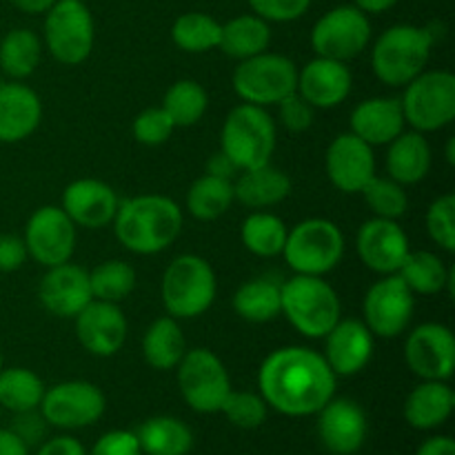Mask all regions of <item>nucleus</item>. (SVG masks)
Instances as JSON below:
<instances>
[{
  "instance_id": "9b49d317",
  "label": "nucleus",
  "mask_w": 455,
  "mask_h": 455,
  "mask_svg": "<svg viewBox=\"0 0 455 455\" xmlns=\"http://www.w3.org/2000/svg\"><path fill=\"white\" fill-rule=\"evenodd\" d=\"M96 40L92 12L84 3L56 0L44 18V43L49 53L62 65H80L89 58Z\"/></svg>"
},
{
  "instance_id": "680f3d73",
  "label": "nucleus",
  "mask_w": 455,
  "mask_h": 455,
  "mask_svg": "<svg viewBox=\"0 0 455 455\" xmlns=\"http://www.w3.org/2000/svg\"><path fill=\"white\" fill-rule=\"evenodd\" d=\"M76 3H84V0H76Z\"/></svg>"
},
{
  "instance_id": "b1692460",
  "label": "nucleus",
  "mask_w": 455,
  "mask_h": 455,
  "mask_svg": "<svg viewBox=\"0 0 455 455\" xmlns=\"http://www.w3.org/2000/svg\"><path fill=\"white\" fill-rule=\"evenodd\" d=\"M373 333L363 320H338L324 336V360L336 376H355L373 358Z\"/></svg>"
},
{
  "instance_id": "72a5a7b5",
  "label": "nucleus",
  "mask_w": 455,
  "mask_h": 455,
  "mask_svg": "<svg viewBox=\"0 0 455 455\" xmlns=\"http://www.w3.org/2000/svg\"><path fill=\"white\" fill-rule=\"evenodd\" d=\"M235 203L234 180L204 173L187 191V209L196 220L212 222L225 216Z\"/></svg>"
},
{
  "instance_id": "c03bdc74",
  "label": "nucleus",
  "mask_w": 455,
  "mask_h": 455,
  "mask_svg": "<svg viewBox=\"0 0 455 455\" xmlns=\"http://www.w3.org/2000/svg\"><path fill=\"white\" fill-rule=\"evenodd\" d=\"M427 231L444 251H455V196L443 194L427 209Z\"/></svg>"
},
{
  "instance_id": "2eb2a0df",
  "label": "nucleus",
  "mask_w": 455,
  "mask_h": 455,
  "mask_svg": "<svg viewBox=\"0 0 455 455\" xmlns=\"http://www.w3.org/2000/svg\"><path fill=\"white\" fill-rule=\"evenodd\" d=\"M22 240L29 258L49 269L71 260L76 249V225L62 207L47 204L31 213Z\"/></svg>"
},
{
  "instance_id": "6ab92c4d",
  "label": "nucleus",
  "mask_w": 455,
  "mask_h": 455,
  "mask_svg": "<svg viewBox=\"0 0 455 455\" xmlns=\"http://www.w3.org/2000/svg\"><path fill=\"white\" fill-rule=\"evenodd\" d=\"M318 438L333 455H354L363 449L369 434L367 413L358 403L331 398L318 413Z\"/></svg>"
},
{
  "instance_id": "a18cd8bd",
  "label": "nucleus",
  "mask_w": 455,
  "mask_h": 455,
  "mask_svg": "<svg viewBox=\"0 0 455 455\" xmlns=\"http://www.w3.org/2000/svg\"><path fill=\"white\" fill-rule=\"evenodd\" d=\"M176 124L167 116L163 107H149V109L140 111L133 120V138L145 147H158L172 138Z\"/></svg>"
},
{
  "instance_id": "39448f33",
  "label": "nucleus",
  "mask_w": 455,
  "mask_h": 455,
  "mask_svg": "<svg viewBox=\"0 0 455 455\" xmlns=\"http://www.w3.org/2000/svg\"><path fill=\"white\" fill-rule=\"evenodd\" d=\"M218 293L213 267L196 253L173 258L163 274L160 298L167 315L176 320L200 318L212 309Z\"/></svg>"
},
{
  "instance_id": "603ef678",
  "label": "nucleus",
  "mask_w": 455,
  "mask_h": 455,
  "mask_svg": "<svg viewBox=\"0 0 455 455\" xmlns=\"http://www.w3.org/2000/svg\"><path fill=\"white\" fill-rule=\"evenodd\" d=\"M36 455H87V449L71 435H56L52 440H44Z\"/></svg>"
},
{
  "instance_id": "a211bd4d",
  "label": "nucleus",
  "mask_w": 455,
  "mask_h": 455,
  "mask_svg": "<svg viewBox=\"0 0 455 455\" xmlns=\"http://www.w3.org/2000/svg\"><path fill=\"white\" fill-rule=\"evenodd\" d=\"M324 172L329 182L342 194H360L376 176L373 147L360 140L351 132L340 133L331 140L324 154Z\"/></svg>"
},
{
  "instance_id": "f704fd0d",
  "label": "nucleus",
  "mask_w": 455,
  "mask_h": 455,
  "mask_svg": "<svg viewBox=\"0 0 455 455\" xmlns=\"http://www.w3.org/2000/svg\"><path fill=\"white\" fill-rule=\"evenodd\" d=\"M234 311L253 324L271 323L280 315V284L269 278H253L240 284L234 293Z\"/></svg>"
},
{
  "instance_id": "7ed1b4c3",
  "label": "nucleus",
  "mask_w": 455,
  "mask_h": 455,
  "mask_svg": "<svg viewBox=\"0 0 455 455\" xmlns=\"http://www.w3.org/2000/svg\"><path fill=\"white\" fill-rule=\"evenodd\" d=\"M280 314L305 338L327 336L342 315L340 298L323 275H300L280 284Z\"/></svg>"
},
{
  "instance_id": "4be33fe9",
  "label": "nucleus",
  "mask_w": 455,
  "mask_h": 455,
  "mask_svg": "<svg viewBox=\"0 0 455 455\" xmlns=\"http://www.w3.org/2000/svg\"><path fill=\"white\" fill-rule=\"evenodd\" d=\"M118 204L120 200L114 187L96 178H80L65 187L60 207L76 227L102 229L114 222Z\"/></svg>"
},
{
  "instance_id": "4c0bfd02",
  "label": "nucleus",
  "mask_w": 455,
  "mask_h": 455,
  "mask_svg": "<svg viewBox=\"0 0 455 455\" xmlns=\"http://www.w3.org/2000/svg\"><path fill=\"white\" fill-rule=\"evenodd\" d=\"M47 391L38 373L25 367L0 369V409L12 413L34 411Z\"/></svg>"
},
{
  "instance_id": "6e6552de",
  "label": "nucleus",
  "mask_w": 455,
  "mask_h": 455,
  "mask_svg": "<svg viewBox=\"0 0 455 455\" xmlns=\"http://www.w3.org/2000/svg\"><path fill=\"white\" fill-rule=\"evenodd\" d=\"M400 107L413 132H440L455 118V76L444 69L422 71L404 84Z\"/></svg>"
},
{
  "instance_id": "473e14b6",
  "label": "nucleus",
  "mask_w": 455,
  "mask_h": 455,
  "mask_svg": "<svg viewBox=\"0 0 455 455\" xmlns=\"http://www.w3.org/2000/svg\"><path fill=\"white\" fill-rule=\"evenodd\" d=\"M398 275L413 293H420V296H435V293H443L444 289L449 291V296H453L455 269H449L431 251H409L403 267L398 269Z\"/></svg>"
},
{
  "instance_id": "2f4dec72",
  "label": "nucleus",
  "mask_w": 455,
  "mask_h": 455,
  "mask_svg": "<svg viewBox=\"0 0 455 455\" xmlns=\"http://www.w3.org/2000/svg\"><path fill=\"white\" fill-rule=\"evenodd\" d=\"M142 455H189L194 434L182 420L172 416H154L133 431Z\"/></svg>"
},
{
  "instance_id": "4468645a",
  "label": "nucleus",
  "mask_w": 455,
  "mask_h": 455,
  "mask_svg": "<svg viewBox=\"0 0 455 455\" xmlns=\"http://www.w3.org/2000/svg\"><path fill=\"white\" fill-rule=\"evenodd\" d=\"M371 40V22L358 7H336L318 18L311 31V47L315 56L331 60H354Z\"/></svg>"
},
{
  "instance_id": "a19ab883",
  "label": "nucleus",
  "mask_w": 455,
  "mask_h": 455,
  "mask_svg": "<svg viewBox=\"0 0 455 455\" xmlns=\"http://www.w3.org/2000/svg\"><path fill=\"white\" fill-rule=\"evenodd\" d=\"M93 300L120 305L136 289V269L124 260H105L89 271Z\"/></svg>"
},
{
  "instance_id": "e2e57ef3",
  "label": "nucleus",
  "mask_w": 455,
  "mask_h": 455,
  "mask_svg": "<svg viewBox=\"0 0 455 455\" xmlns=\"http://www.w3.org/2000/svg\"><path fill=\"white\" fill-rule=\"evenodd\" d=\"M0 416H3V409H0Z\"/></svg>"
},
{
  "instance_id": "f257e3e1",
  "label": "nucleus",
  "mask_w": 455,
  "mask_h": 455,
  "mask_svg": "<svg viewBox=\"0 0 455 455\" xmlns=\"http://www.w3.org/2000/svg\"><path fill=\"white\" fill-rule=\"evenodd\" d=\"M336 380L324 355L309 347H280L258 371V389L267 407L289 418L318 413L336 395Z\"/></svg>"
},
{
  "instance_id": "79ce46f5",
  "label": "nucleus",
  "mask_w": 455,
  "mask_h": 455,
  "mask_svg": "<svg viewBox=\"0 0 455 455\" xmlns=\"http://www.w3.org/2000/svg\"><path fill=\"white\" fill-rule=\"evenodd\" d=\"M360 194L364 196V203H367V207L371 209V213L376 218L398 220L409 209L407 191L394 178L373 176Z\"/></svg>"
},
{
  "instance_id": "412c9836",
  "label": "nucleus",
  "mask_w": 455,
  "mask_h": 455,
  "mask_svg": "<svg viewBox=\"0 0 455 455\" xmlns=\"http://www.w3.org/2000/svg\"><path fill=\"white\" fill-rule=\"evenodd\" d=\"M40 305L56 318H76L93 300L89 271L74 262L49 267L38 287Z\"/></svg>"
},
{
  "instance_id": "3c124183",
  "label": "nucleus",
  "mask_w": 455,
  "mask_h": 455,
  "mask_svg": "<svg viewBox=\"0 0 455 455\" xmlns=\"http://www.w3.org/2000/svg\"><path fill=\"white\" fill-rule=\"evenodd\" d=\"M27 244L16 234H0V274L18 271L27 262Z\"/></svg>"
},
{
  "instance_id": "052dcab7",
  "label": "nucleus",
  "mask_w": 455,
  "mask_h": 455,
  "mask_svg": "<svg viewBox=\"0 0 455 455\" xmlns=\"http://www.w3.org/2000/svg\"><path fill=\"white\" fill-rule=\"evenodd\" d=\"M0 369H3V351H0Z\"/></svg>"
},
{
  "instance_id": "ea45409f",
  "label": "nucleus",
  "mask_w": 455,
  "mask_h": 455,
  "mask_svg": "<svg viewBox=\"0 0 455 455\" xmlns=\"http://www.w3.org/2000/svg\"><path fill=\"white\" fill-rule=\"evenodd\" d=\"M209 96L196 80H178L167 89L163 98V109L176 127H194L207 114Z\"/></svg>"
},
{
  "instance_id": "bb28decb",
  "label": "nucleus",
  "mask_w": 455,
  "mask_h": 455,
  "mask_svg": "<svg viewBox=\"0 0 455 455\" xmlns=\"http://www.w3.org/2000/svg\"><path fill=\"white\" fill-rule=\"evenodd\" d=\"M455 394L447 380H422L404 400V420L411 429L434 431L451 418Z\"/></svg>"
},
{
  "instance_id": "49530a36",
  "label": "nucleus",
  "mask_w": 455,
  "mask_h": 455,
  "mask_svg": "<svg viewBox=\"0 0 455 455\" xmlns=\"http://www.w3.org/2000/svg\"><path fill=\"white\" fill-rule=\"evenodd\" d=\"M249 7L267 22H291L305 16L311 0H249Z\"/></svg>"
},
{
  "instance_id": "f03ea898",
  "label": "nucleus",
  "mask_w": 455,
  "mask_h": 455,
  "mask_svg": "<svg viewBox=\"0 0 455 455\" xmlns=\"http://www.w3.org/2000/svg\"><path fill=\"white\" fill-rule=\"evenodd\" d=\"M182 209L160 194H142L123 200L114 216V234L127 251L154 256L176 243L182 231Z\"/></svg>"
},
{
  "instance_id": "c756f323",
  "label": "nucleus",
  "mask_w": 455,
  "mask_h": 455,
  "mask_svg": "<svg viewBox=\"0 0 455 455\" xmlns=\"http://www.w3.org/2000/svg\"><path fill=\"white\" fill-rule=\"evenodd\" d=\"M187 354V340L182 327L172 315L154 320L142 336L145 363L156 371H172Z\"/></svg>"
},
{
  "instance_id": "20e7f679",
  "label": "nucleus",
  "mask_w": 455,
  "mask_h": 455,
  "mask_svg": "<svg viewBox=\"0 0 455 455\" xmlns=\"http://www.w3.org/2000/svg\"><path fill=\"white\" fill-rule=\"evenodd\" d=\"M435 36L427 27L394 25L371 49V69L380 83L404 87L425 71Z\"/></svg>"
},
{
  "instance_id": "a878e982",
  "label": "nucleus",
  "mask_w": 455,
  "mask_h": 455,
  "mask_svg": "<svg viewBox=\"0 0 455 455\" xmlns=\"http://www.w3.org/2000/svg\"><path fill=\"white\" fill-rule=\"evenodd\" d=\"M351 133L367 145H389L404 132V116L398 98H369L351 111Z\"/></svg>"
},
{
  "instance_id": "bf43d9fd",
  "label": "nucleus",
  "mask_w": 455,
  "mask_h": 455,
  "mask_svg": "<svg viewBox=\"0 0 455 455\" xmlns=\"http://www.w3.org/2000/svg\"><path fill=\"white\" fill-rule=\"evenodd\" d=\"M453 147H455V140H453V138H451V140H449V145H447V160H449V164H455Z\"/></svg>"
},
{
  "instance_id": "13d9d810",
  "label": "nucleus",
  "mask_w": 455,
  "mask_h": 455,
  "mask_svg": "<svg viewBox=\"0 0 455 455\" xmlns=\"http://www.w3.org/2000/svg\"><path fill=\"white\" fill-rule=\"evenodd\" d=\"M398 0H355V7L363 13H385L389 12Z\"/></svg>"
},
{
  "instance_id": "393cba45",
  "label": "nucleus",
  "mask_w": 455,
  "mask_h": 455,
  "mask_svg": "<svg viewBox=\"0 0 455 455\" xmlns=\"http://www.w3.org/2000/svg\"><path fill=\"white\" fill-rule=\"evenodd\" d=\"M43 120V102L27 84L12 80L0 84V142H22L38 129Z\"/></svg>"
},
{
  "instance_id": "423d86ee",
  "label": "nucleus",
  "mask_w": 455,
  "mask_h": 455,
  "mask_svg": "<svg viewBox=\"0 0 455 455\" xmlns=\"http://www.w3.org/2000/svg\"><path fill=\"white\" fill-rule=\"evenodd\" d=\"M280 256L293 274L324 275L340 265L345 256V235L327 218H307L289 229Z\"/></svg>"
},
{
  "instance_id": "dca6fc26",
  "label": "nucleus",
  "mask_w": 455,
  "mask_h": 455,
  "mask_svg": "<svg viewBox=\"0 0 455 455\" xmlns=\"http://www.w3.org/2000/svg\"><path fill=\"white\" fill-rule=\"evenodd\" d=\"M404 363L420 380H449L455 369V338L447 324L425 323L404 342Z\"/></svg>"
},
{
  "instance_id": "4d7b16f0",
  "label": "nucleus",
  "mask_w": 455,
  "mask_h": 455,
  "mask_svg": "<svg viewBox=\"0 0 455 455\" xmlns=\"http://www.w3.org/2000/svg\"><path fill=\"white\" fill-rule=\"evenodd\" d=\"M7 3L25 13H47V9L52 7L56 0H7Z\"/></svg>"
},
{
  "instance_id": "5fc2aeb1",
  "label": "nucleus",
  "mask_w": 455,
  "mask_h": 455,
  "mask_svg": "<svg viewBox=\"0 0 455 455\" xmlns=\"http://www.w3.org/2000/svg\"><path fill=\"white\" fill-rule=\"evenodd\" d=\"M29 444L9 427H0V455H29Z\"/></svg>"
},
{
  "instance_id": "37998d69",
  "label": "nucleus",
  "mask_w": 455,
  "mask_h": 455,
  "mask_svg": "<svg viewBox=\"0 0 455 455\" xmlns=\"http://www.w3.org/2000/svg\"><path fill=\"white\" fill-rule=\"evenodd\" d=\"M220 413L238 429L251 431L265 425L267 416H269V407H267L265 398L260 394L231 389L227 400L222 403Z\"/></svg>"
},
{
  "instance_id": "1a4fd4ad",
  "label": "nucleus",
  "mask_w": 455,
  "mask_h": 455,
  "mask_svg": "<svg viewBox=\"0 0 455 455\" xmlns=\"http://www.w3.org/2000/svg\"><path fill=\"white\" fill-rule=\"evenodd\" d=\"M231 84H234L235 96L247 105L271 107L296 92L298 69L291 58L283 53L262 52L247 60H240Z\"/></svg>"
},
{
  "instance_id": "5701e85b",
  "label": "nucleus",
  "mask_w": 455,
  "mask_h": 455,
  "mask_svg": "<svg viewBox=\"0 0 455 455\" xmlns=\"http://www.w3.org/2000/svg\"><path fill=\"white\" fill-rule=\"evenodd\" d=\"M351 84L354 78L347 62L315 56L298 71L296 92L314 109H333L349 98Z\"/></svg>"
},
{
  "instance_id": "ddd939ff",
  "label": "nucleus",
  "mask_w": 455,
  "mask_h": 455,
  "mask_svg": "<svg viewBox=\"0 0 455 455\" xmlns=\"http://www.w3.org/2000/svg\"><path fill=\"white\" fill-rule=\"evenodd\" d=\"M416 309V293L398 274L382 275L369 287L363 300V323L378 338H398L407 331Z\"/></svg>"
},
{
  "instance_id": "58836bf2",
  "label": "nucleus",
  "mask_w": 455,
  "mask_h": 455,
  "mask_svg": "<svg viewBox=\"0 0 455 455\" xmlns=\"http://www.w3.org/2000/svg\"><path fill=\"white\" fill-rule=\"evenodd\" d=\"M222 25L203 12H189L176 18L172 27V40L187 53H204L218 49Z\"/></svg>"
},
{
  "instance_id": "864d4df0",
  "label": "nucleus",
  "mask_w": 455,
  "mask_h": 455,
  "mask_svg": "<svg viewBox=\"0 0 455 455\" xmlns=\"http://www.w3.org/2000/svg\"><path fill=\"white\" fill-rule=\"evenodd\" d=\"M207 173L218 178H227V180H234L235 173H240V169L235 167V163L225 154V151H218V154H213L212 158H209Z\"/></svg>"
},
{
  "instance_id": "8fccbe9b",
  "label": "nucleus",
  "mask_w": 455,
  "mask_h": 455,
  "mask_svg": "<svg viewBox=\"0 0 455 455\" xmlns=\"http://www.w3.org/2000/svg\"><path fill=\"white\" fill-rule=\"evenodd\" d=\"M47 420L43 418V413L38 411V409H34V411H22V413H13V422L9 429L13 431V434L20 435L22 440H25L29 447H34V444H38L40 440L44 438V431H47Z\"/></svg>"
},
{
  "instance_id": "c9c22d12",
  "label": "nucleus",
  "mask_w": 455,
  "mask_h": 455,
  "mask_svg": "<svg viewBox=\"0 0 455 455\" xmlns=\"http://www.w3.org/2000/svg\"><path fill=\"white\" fill-rule=\"evenodd\" d=\"M287 225L283 218L269 212H253L244 218L240 227V240L244 249L258 258H275L283 253L287 240Z\"/></svg>"
},
{
  "instance_id": "7c9ffc66",
  "label": "nucleus",
  "mask_w": 455,
  "mask_h": 455,
  "mask_svg": "<svg viewBox=\"0 0 455 455\" xmlns=\"http://www.w3.org/2000/svg\"><path fill=\"white\" fill-rule=\"evenodd\" d=\"M269 43V22L262 20L256 13H243V16L231 18L229 22L222 25L218 49L229 58H235V60H247V58L267 52Z\"/></svg>"
},
{
  "instance_id": "de8ad7c7",
  "label": "nucleus",
  "mask_w": 455,
  "mask_h": 455,
  "mask_svg": "<svg viewBox=\"0 0 455 455\" xmlns=\"http://www.w3.org/2000/svg\"><path fill=\"white\" fill-rule=\"evenodd\" d=\"M275 107H278L280 123H283L289 132L300 133L307 132V129L314 124L315 109L298 92L289 93V96L283 98Z\"/></svg>"
},
{
  "instance_id": "aec40b11",
  "label": "nucleus",
  "mask_w": 455,
  "mask_h": 455,
  "mask_svg": "<svg viewBox=\"0 0 455 455\" xmlns=\"http://www.w3.org/2000/svg\"><path fill=\"white\" fill-rule=\"evenodd\" d=\"M74 320L80 347L98 358L116 355L127 340V318L114 302L92 300Z\"/></svg>"
},
{
  "instance_id": "e433bc0d",
  "label": "nucleus",
  "mask_w": 455,
  "mask_h": 455,
  "mask_svg": "<svg viewBox=\"0 0 455 455\" xmlns=\"http://www.w3.org/2000/svg\"><path fill=\"white\" fill-rule=\"evenodd\" d=\"M43 43L31 29H12L0 40V69L12 80H25L38 69Z\"/></svg>"
},
{
  "instance_id": "09e8293b",
  "label": "nucleus",
  "mask_w": 455,
  "mask_h": 455,
  "mask_svg": "<svg viewBox=\"0 0 455 455\" xmlns=\"http://www.w3.org/2000/svg\"><path fill=\"white\" fill-rule=\"evenodd\" d=\"M87 455H142V449L133 431L114 429L102 434Z\"/></svg>"
},
{
  "instance_id": "c85d7f7f",
  "label": "nucleus",
  "mask_w": 455,
  "mask_h": 455,
  "mask_svg": "<svg viewBox=\"0 0 455 455\" xmlns=\"http://www.w3.org/2000/svg\"><path fill=\"white\" fill-rule=\"evenodd\" d=\"M431 169V145L420 132H403L389 142L387 173L403 187L425 180Z\"/></svg>"
},
{
  "instance_id": "f8f14e48",
  "label": "nucleus",
  "mask_w": 455,
  "mask_h": 455,
  "mask_svg": "<svg viewBox=\"0 0 455 455\" xmlns=\"http://www.w3.org/2000/svg\"><path fill=\"white\" fill-rule=\"evenodd\" d=\"M105 409V394L93 382L67 380L44 391L38 411L49 427L74 431L96 425Z\"/></svg>"
},
{
  "instance_id": "cd10ccee",
  "label": "nucleus",
  "mask_w": 455,
  "mask_h": 455,
  "mask_svg": "<svg viewBox=\"0 0 455 455\" xmlns=\"http://www.w3.org/2000/svg\"><path fill=\"white\" fill-rule=\"evenodd\" d=\"M291 178L271 163L244 169L234 182V196L249 209H267L280 204L291 194Z\"/></svg>"
},
{
  "instance_id": "6e6d98bb",
  "label": "nucleus",
  "mask_w": 455,
  "mask_h": 455,
  "mask_svg": "<svg viewBox=\"0 0 455 455\" xmlns=\"http://www.w3.org/2000/svg\"><path fill=\"white\" fill-rule=\"evenodd\" d=\"M416 455H455V443L449 435H434L418 447Z\"/></svg>"
},
{
  "instance_id": "f3484780",
  "label": "nucleus",
  "mask_w": 455,
  "mask_h": 455,
  "mask_svg": "<svg viewBox=\"0 0 455 455\" xmlns=\"http://www.w3.org/2000/svg\"><path fill=\"white\" fill-rule=\"evenodd\" d=\"M355 251L367 269L380 275L398 274L404 258L409 256V235L398 220L376 218L363 222L355 235Z\"/></svg>"
},
{
  "instance_id": "9d476101",
  "label": "nucleus",
  "mask_w": 455,
  "mask_h": 455,
  "mask_svg": "<svg viewBox=\"0 0 455 455\" xmlns=\"http://www.w3.org/2000/svg\"><path fill=\"white\" fill-rule=\"evenodd\" d=\"M176 371L182 400L194 411L220 413L222 403L231 391V378L225 363L212 349H187Z\"/></svg>"
},
{
  "instance_id": "0eeeda50",
  "label": "nucleus",
  "mask_w": 455,
  "mask_h": 455,
  "mask_svg": "<svg viewBox=\"0 0 455 455\" xmlns=\"http://www.w3.org/2000/svg\"><path fill=\"white\" fill-rule=\"evenodd\" d=\"M275 123L265 107H234L220 132V151H225L240 172L271 163L275 151Z\"/></svg>"
}]
</instances>
